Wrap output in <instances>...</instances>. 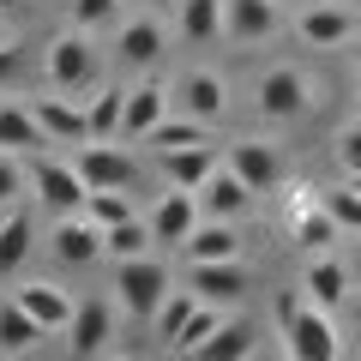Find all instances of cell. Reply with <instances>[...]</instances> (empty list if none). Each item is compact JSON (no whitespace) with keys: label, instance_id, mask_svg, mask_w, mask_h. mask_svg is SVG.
<instances>
[{"label":"cell","instance_id":"obj_4","mask_svg":"<svg viewBox=\"0 0 361 361\" xmlns=\"http://www.w3.org/2000/svg\"><path fill=\"white\" fill-rule=\"evenodd\" d=\"M90 78H97V54H90V42H85V30H66V37H54L49 42V85L54 90H85Z\"/></svg>","mask_w":361,"mask_h":361},{"label":"cell","instance_id":"obj_42","mask_svg":"<svg viewBox=\"0 0 361 361\" xmlns=\"http://www.w3.org/2000/svg\"><path fill=\"white\" fill-rule=\"evenodd\" d=\"M349 271H355V277H361V247H355V265H349Z\"/></svg>","mask_w":361,"mask_h":361},{"label":"cell","instance_id":"obj_15","mask_svg":"<svg viewBox=\"0 0 361 361\" xmlns=\"http://www.w3.org/2000/svg\"><path fill=\"white\" fill-rule=\"evenodd\" d=\"M199 199L187 193V187H175V193H163L157 199V211H151V229H157V241H169V247H180L187 235L199 229Z\"/></svg>","mask_w":361,"mask_h":361},{"label":"cell","instance_id":"obj_45","mask_svg":"<svg viewBox=\"0 0 361 361\" xmlns=\"http://www.w3.org/2000/svg\"><path fill=\"white\" fill-rule=\"evenodd\" d=\"M0 223H6V211H0Z\"/></svg>","mask_w":361,"mask_h":361},{"label":"cell","instance_id":"obj_5","mask_svg":"<svg viewBox=\"0 0 361 361\" xmlns=\"http://www.w3.org/2000/svg\"><path fill=\"white\" fill-rule=\"evenodd\" d=\"M78 175H85V187L97 193V187H133V157L121 151L115 139H90V145H78Z\"/></svg>","mask_w":361,"mask_h":361},{"label":"cell","instance_id":"obj_25","mask_svg":"<svg viewBox=\"0 0 361 361\" xmlns=\"http://www.w3.org/2000/svg\"><path fill=\"white\" fill-rule=\"evenodd\" d=\"M295 241L307 247V253H331V241H343V229H337V217L325 211V199H313V205L295 211Z\"/></svg>","mask_w":361,"mask_h":361},{"label":"cell","instance_id":"obj_38","mask_svg":"<svg viewBox=\"0 0 361 361\" xmlns=\"http://www.w3.org/2000/svg\"><path fill=\"white\" fill-rule=\"evenodd\" d=\"M337 163H343V175H355V169H361V121L337 133Z\"/></svg>","mask_w":361,"mask_h":361},{"label":"cell","instance_id":"obj_40","mask_svg":"<svg viewBox=\"0 0 361 361\" xmlns=\"http://www.w3.org/2000/svg\"><path fill=\"white\" fill-rule=\"evenodd\" d=\"M0 13H25V0H0Z\"/></svg>","mask_w":361,"mask_h":361},{"label":"cell","instance_id":"obj_44","mask_svg":"<svg viewBox=\"0 0 361 361\" xmlns=\"http://www.w3.org/2000/svg\"><path fill=\"white\" fill-rule=\"evenodd\" d=\"M355 109H361V90H355Z\"/></svg>","mask_w":361,"mask_h":361},{"label":"cell","instance_id":"obj_7","mask_svg":"<svg viewBox=\"0 0 361 361\" xmlns=\"http://www.w3.org/2000/svg\"><path fill=\"white\" fill-rule=\"evenodd\" d=\"M193 199H199V217H223V223H235V217L247 211V199H253V187H247L235 169H211L205 187H193Z\"/></svg>","mask_w":361,"mask_h":361},{"label":"cell","instance_id":"obj_33","mask_svg":"<svg viewBox=\"0 0 361 361\" xmlns=\"http://www.w3.org/2000/svg\"><path fill=\"white\" fill-rule=\"evenodd\" d=\"M85 217H90V223H103V229H109V223H127V217H133L127 187H97V193L85 199Z\"/></svg>","mask_w":361,"mask_h":361},{"label":"cell","instance_id":"obj_27","mask_svg":"<svg viewBox=\"0 0 361 361\" xmlns=\"http://www.w3.org/2000/svg\"><path fill=\"white\" fill-rule=\"evenodd\" d=\"M193 355H199V361H241V355H253V331H247L241 319H223L217 331L193 349Z\"/></svg>","mask_w":361,"mask_h":361},{"label":"cell","instance_id":"obj_22","mask_svg":"<svg viewBox=\"0 0 361 361\" xmlns=\"http://www.w3.org/2000/svg\"><path fill=\"white\" fill-rule=\"evenodd\" d=\"M49 145V133H42V121H37V109H25V103H0V151H42Z\"/></svg>","mask_w":361,"mask_h":361},{"label":"cell","instance_id":"obj_16","mask_svg":"<svg viewBox=\"0 0 361 361\" xmlns=\"http://www.w3.org/2000/svg\"><path fill=\"white\" fill-rule=\"evenodd\" d=\"M355 37V13L349 6H325V0H313L307 13H301V42L307 49H337V42Z\"/></svg>","mask_w":361,"mask_h":361},{"label":"cell","instance_id":"obj_10","mask_svg":"<svg viewBox=\"0 0 361 361\" xmlns=\"http://www.w3.org/2000/svg\"><path fill=\"white\" fill-rule=\"evenodd\" d=\"M66 343H73V355H103L109 349V337H115V307H109L103 295H90V301H78V313H73V325H66Z\"/></svg>","mask_w":361,"mask_h":361},{"label":"cell","instance_id":"obj_12","mask_svg":"<svg viewBox=\"0 0 361 361\" xmlns=\"http://www.w3.org/2000/svg\"><path fill=\"white\" fill-rule=\"evenodd\" d=\"M13 295H18V307H25L49 337H54V331H66V325H73V313H78V307H73V295H66V289H54V283H18Z\"/></svg>","mask_w":361,"mask_h":361},{"label":"cell","instance_id":"obj_17","mask_svg":"<svg viewBox=\"0 0 361 361\" xmlns=\"http://www.w3.org/2000/svg\"><path fill=\"white\" fill-rule=\"evenodd\" d=\"M180 259L187 265H211V259H241V235L229 229L223 217H205L187 241H180Z\"/></svg>","mask_w":361,"mask_h":361},{"label":"cell","instance_id":"obj_29","mask_svg":"<svg viewBox=\"0 0 361 361\" xmlns=\"http://www.w3.org/2000/svg\"><path fill=\"white\" fill-rule=\"evenodd\" d=\"M30 253V211H6V223H0V277H13L18 265H25Z\"/></svg>","mask_w":361,"mask_h":361},{"label":"cell","instance_id":"obj_35","mask_svg":"<svg viewBox=\"0 0 361 361\" xmlns=\"http://www.w3.org/2000/svg\"><path fill=\"white\" fill-rule=\"evenodd\" d=\"M217 325H223V319H217V301H199V313H193V319H187V331L175 337V349H180V355H193V349L205 343V337L217 331Z\"/></svg>","mask_w":361,"mask_h":361},{"label":"cell","instance_id":"obj_31","mask_svg":"<svg viewBox=\"0 0 361 361\" xmlns=\"http://www.w3.org/2000/svg\"><path fill=\"white\" fill-rule=\"evenodd\" d=\"M193 313H199V295H193V289H169V301L157 307V337L175 349V337L187 331V319H193Z\"/></svg>","mask_w":361,"mask_h":361},{"label":"cell","instance_id":"obj_18","mask_svg":"<svg viewBox=\"0 0 361 361\" xmlns=\"http://www.w3.org/2000/svg\"><path fill=\"white\" fill-rule=\"evenodd\" d=\"M169 115V90L157 85V78H145V85L127 90V121H121V139H151V127Z\"/></svg>","mask_w":361,"mask_h":361},{"label":"cell","instance_id":"obj_2","mask_svg":"<svg viewBox=\"0 0 361 361\" xmlns=\"http://www.w3.org/2000/svg\"><path fill=\"white\" fill-rule=\"evenodd\" d=\"M25 169H30V193H37L42 211H54V217H78V211H85L90 187H85V175H78V163H61V157H49V151H30Z\"/></svg>","mask_w":361,"mask_h":361},{"label":"cell","instance_id":"obj_32","mask_svg":"<svg viewBox=\"0 0 361 361\" xmlns=\"http://www.w3.org/2000/svg\"><path fill=\"white\" fill-rule=\"evenodd\" d=\"M205 127H211V121H193V115H175V121H157V127H151V145H157V151H180V145H205Z\"/></svg>","mask_w":361,"mask_h":361},{"label":"cell","instance_id":"obj_1","mask_svg":"<svg viewBox=\"0 0 361 361\" xmlns=\"http://www.w3.org/2000/svg\"><path fill=\"white\" fill-rule=\"evenodd\" d=\"M277 325H283V349L295 361H337L343 355L331 307H319V301H307V295H277Z\"/></svg>","mask_w":361,"mask_h":361},{"label":"cell","instance_id":"obj_28","mask_svg":"<svg viewBox=\"0 0 361 361\" xmlns=\"http://www.w3.org/2000/svg\"><path fill=\"white\" fill-rule=\"evenodd\" d=\"M103 247H109V259H139V253H151L157 247V229L151 223H139V217H127V223H109L103 229Z\"/></svg>","mask_w":361,"mask_h":361},{"label":"cell","instance_id":"obj_11","mask_svg":"<svg viewBox=\"0 0 361 361\" xmlns=\"http://www.w3.org/2000/svg\"><path fill=\"white\" fill-rule=\"evenodd\" d=\"M30 109H37L49 145H90V115L78 103H66V90H61V97H37Z\"/></svg>","mask_w":361,"mask_h":361},{"label":"cell","instance_id":"obj_3","mask_svg":"<svg viewBox=\"0 0 361 361\" xmlns=\"http://www.w3.org/2000/svg\"><path fill=\"white\" fill-rule=\"evenodd\" d=\"M115 289H121V313L127 319H157V307L169 301V271L157 265V259H121V271H115Z\"/></svg>","mask_w":361,"mask_h":361},{"label":"cell","instance_id":"obj_8","mask_svg":"<svg viewBox=\"0 0 361 361\" xmlns=\"http://www.w3.org/2000/svg\"><path fill=\"white\" fill-rule=\"evenodd\" d=\"M229 169L253 187V193H271V187L283 180V157L271 151L265 139H235V145H229Z\"/></svg>","mask_w":361,"mask_h":361},{"label":"cell","instance_id":"obj_23","mask_svg":"<svg viewBox=\"0 0 361 361\" xmlns=\"http://www.w3.org/2000/svg\"><path fill=\"white\" fill-rule=\"evenodd\" d=\"M42 337H49V331H42V325L18 307V295L0 301V355H25V349H37Z\"/></svg>","mask_w":361,"mask_h":361},{"label":"cell","instance_id":"obj_34","mask_svg":"<svg viewBox=\"0 0 361 361\" xmlns=\"http://www.w3.org/2000/svg\"><path fill=\"white\" fill-rule=\"evenodd\" d=\"M325 211L337 217L343 235H361V193L355 187H331V193H325Z\"/></svg>","mask_w":361,"mask_h":361},{"label":"cell","instance_id":"obj_36","mask_svg":"<svg viewBox=\"0 0 361 361\" xmlns=\"http://www.w3.org/2000/svg\"><path fill=\"white\" fill-rule=\"evenodd\" d=\"M25 175L30 169H18V151H0V211H13L18 193H25Z\"/></svg>","mask_w":361,"mask_h":361},{"label":"cell","instance_id":"obj_19","mask_svg":"<svg viewBox=\"0 0 361 361\" xmlns=\"http://www.w3.org/2000/svg\"><path fill=\"white\" fill-rule=\"evenodd\" d=\"M211 169H223L217 163V145H180V151H163V175H169V187H187V193H193V187H205V175Z\"/></svg>","mask_w":361,"mask_h":361},{"label":"cell","instance_id":"obj_14","mask_svg":"<svg viewBox=\"0 0 361 361\" xmlns=\"http://www.w3.org/2000/svg\"><path fill=\"white\" fill-rule=\"evenodd\" d=\"M187 289H193L199 301H217V307H229V301H241L247 271L235 265V259H211V265H193V271H187Z\"/></svg>","mask_w":361,"mask_h":361},{"label":"cell","instance_id":"obj_39","mask_svg":"<svg viewBox=\"0 0 361 361\" xmlns=\"http://www.w3.org/2000/svg\"><path fill=\"white\" fill-rule=\"evenodd\" d=\"M18 73H25V54L0 42V90H13V85H18Z\"/></svg>","mask_w":361,"mask_h":361},{"label":"cell","instance_id":"obj_21","mask_svg":"<svg viewBox=\"0 0 361 361\" xmlns=\"http://www.w3.org/2000/svg\"><path fill=\"white\" fill-rule=\"evenodd\" d=\"M223 109H229V90H223L217 73H187V78H180V115L223 121Z\"/></svg>","mask_w":361,"mask_h":361},{"label":"cell","instance_id":"obj_37","mask_svg":"<svg viewBox=\"0 0 361 361\" xmlns=\"http://www.w3.org/2000/svg\"><path fill=\"white\" fill-rule=\"evenodd\" d=\"M66 13H73L78 30H97V25L115 18V0H66Z\"/></svg>","mask_w":361,"mask_h":361},{"label":"cell","instance_id":"obj_6","mask_svg":"<svg viewBox=\"0 0 361 361\" xmlns=\"http://www.w3.org/2000/svg\"><path fill=\"white\" fill-rule=\"evenodd\" d=\"M307 78L295 73V66H271L265 78H259V115L265 121H295L301 109H307Z\"/></svg>","mask_w":361,"mask_h":361},{"label":"cell","instance_id":"obj_41","mask_svg":"<svg viewBox=\"0 0 361 361\" xmlns=\"http://www.w3.org/2000/svg\"><path fill=\"white\" fill-rule=\"evenodd\" d=\"M349 187H355V193H361V169H355V175H349Z\"/></svg>","mask_w":361,"mask_h":361},{"label":"cell","instance_id":"obj_24","mask_svg":"<svg viewBox=\"0 0 361 361\" xmlns=\"http://www.w3.org/2000/svg\"><path fill=\"white\" fill-rule=\"evenodd\" d=\"M121 66H151L157 54H163V25L157 18H133V25H121Z\"/></svg>","mask_w":361,"mask_h":361},{"label":"cell","instance_id":"obj_26","mask_svg":"<svg viewBox=\"0 0 361 361\" xmlns=\"http://www.w3.org/2000/svg\"><path fill=\"white\" fill-rule=\"evenodd\" d=\"M85 115H90V139H121V121H127V90H121V85H103V90L85 103Z\"/></svg>","mask_w":361,"mask_h":361},{"label":"cell","instance_id":"obj_13","mask_svg":"<svg viewBox=\"0 0 361 361\" xmlns=\"http://www.w3.org/2000/svg\"><path fill=\"white\" fill-rule=\"evenodd\" d=\"M103 223H90L85 211L78 217H61V229H54V259L61 265H90V259H103Z\"/></svg>","mask_w":361,"mask_h":361},{"label":"cell","instance_id":"obj_30","mask_svg":"<svg viewBox=\"0 0 361 361\" xmlns=\"http://www.w3.org/2000/svg\"><path fill=\"white\" fill-rule=\"evenodd\" d=\"M223 30V0H180V37L187 42H211Z\"/></svg>","mask_w":361,"mask_h":361},{"label":"cell","instance_id":"obj_20","mask_svg":"<svg viewBox=\"0 0 361 361\" xmlns=\"http://www.w3.org/2000/svg\"><path fill=\"white\" fill-rule=\"evenodd\" d=\"M349 277H355V271L337 265L331 253H313V259H307V277H301V289H307V301H319V307H343Z\"/></svg>","mask_w":361,"mask_h":361},{"label":"cell","instance_id":"obj_43","mask_svg":"<svg viewBox=\"0 0 361 361\" xmlns=\"http://www.w3.org/2000/svg\"><path fill=\"white\" fill-rule=\"evenodd\" d=\"M355 325H361V301H355Z\"/></svg>","mask_w":361,"mask_h":361},{"label":"cell","instance_id":"obj_9","mask_svg":"<svg viewBox=\"0 0 361 361\" xmlns=\"http://www.w3.org/2000/svg\"><path fill=\"white\" fill-rule=\"evenodd\" d=\"M283 0H223V37L229 42H265L277 30Z\"/></svg>","mask_w":361,"mask_h":361}]
</instances>
